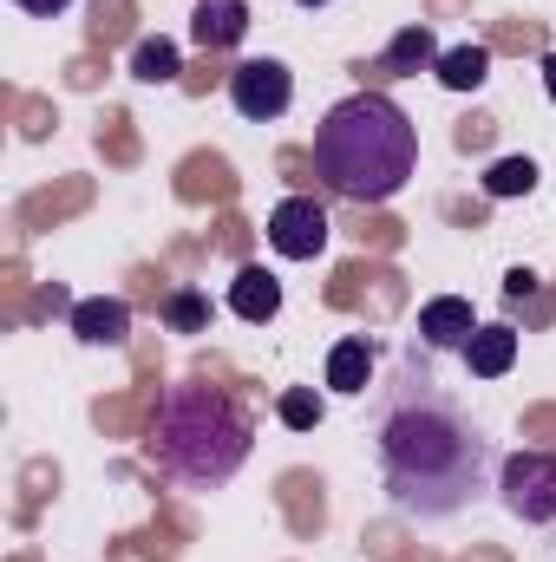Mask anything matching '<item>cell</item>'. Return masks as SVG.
<instances>
[{
    "label": "cell",
    "mask_w": 556,
    "mask_h": 562,
    "mask_svg": "<svg viewBox=\"0 0 556 562\" xmlns=\"http://www.w3.org/2000/svg\"><path fill=\"white\" fill-rule=\"evenodd\" d=\"M374 464L400 517L413 524H452L485 491H498V445L478 413L419 360V347L387 373L374 393Z\"/></svg>",
    "instance_id": "cell-1"
},
{
    "label": "cell",
    "mask_w": 556,
    "mask_h": 562,
    "mask_svg": "<svg viewBox=\"0 0 556 562\" xmlns=\"http://www.w3.org/2000/svg\"><path fill=\"white\" fill-rule=\"evenodd\" d=\"M256 451V419L230 386L210 380H177L164 386L151 431H144V464L170 477L177 491H223Z\"/></svg>",
    "instance_id": "cell-2"
},
{
    "label": "cell",
    "mask_w": 556,
    "mask_h": 562,
    "mask_svg": "<svg viewBox=\"0 0 556 562\" xmlns=\"http://www.w3.org/2000/svg\"><path fill=\"white\" fill-rule=\"evenodd\" d=\"M419 170V125L387 92H354L314 125V177L347 203H393Z\"/></svg>",
    "instance_id": "cell-3"
},
{
    "label": "cell",
    "mask_w": 556,
    "mask_h": 562,
    "mask_svg": "<svg viewBox=\"0 0 556 562\" xmlns=\"http://www.w3.org/2000/svg\"><path fill=\"white\" fill-rule=\"evenodd\" d=\"M498 497L518 524H556V458L551 451H511L498 464Z\"/></svg>",
    "instance_id": "cell-4"
},
{
    "label": "cell",
    "mask_w": 556,
    "mask_h": 562,
    "mask_svg": "<svg viewBox=\"0 0 556 562\" xmlns=\"http://www.w3.org/2000/svg\"><path fill=\"white\" fill-rule=\"evenodd\" d=\"M230 105H236V119H249V125H276L281 112L294 105V72H288L281 59H243V66L230 72Z\"/></svg>",
    "instance_id": "cell-5"
},
{
    "label": "cell",
    "mask_w": 556,
    "mask_h": 562,
    "mask_svg": "<svg viewBox=\"0 0 556 562\" xmlns=\"http://www.w3.org/2000/svg\"><path fill=\"white\" fill-rule=\"evenodd\" d=\"M327 210L314 203V196H281L276 210H269V249H276L281 262H314L321 249H327Z\"/></svg>",
    "instance_id": "cell-6"
},
{
    "label": "cell",
    "mask_w": 556,
    "mask_h": 562,
    "mask_svg": "<svg viewBox=\"0 0 556 562\" xmlns=\"http://www.w3.org/2000/svg\"><path fill=\"white\" fill-rule=\"evenodd\" d=\"M478 334V314L465 294H432L419 307V347L425 353H465V340Z\"/></svg>",
    "instance_id": "cell-7"
},
{
    "label": "cell",
    "mask_w": 556,
    "mask_h": 562,
    "mask_svg": "<svg viewBox=\"0 0 556 562\" xmlns=\"http://www.w3.org/2000/svg\"><path fill=\"white\" fill-rule=\"evenodd\" d=\"M190 40L203 53H230L249 40V0H197L190 7Z\"/></svg>",
    "instance_id": "cell-8"
},
{
    "label": "cell",
    "mask_w": 556,
    "mask_h": 562,
    "mask_svg": "<svg viewBox=\"0 0 556 562\" xmlns=\"http://www.w3.org/2000/svg\"><path fill=\"white\" fill-rule=\"evenodd\" d=\"M73 334H79L86 347H125V334H132V307H125L119 294H86V301L73 307Z\"/></svg>",
    "instance_id": "cell-9"
},
{
    "label": "cell",
    "mask_w": 556,
    "mask_h": 562,
    "mask_svg": "<svg viewBox=\"0 0 556 562\" xmlns=\"http://www.w3.org/2000/svg\"><path fill=\"white\" fill-rule=\"evenodd\" d=\"M230 314H236V321H249V327L276 321V314H281V281L269 276L263 262L236 269V281H230Z\"/></svg>",
    "instance_id": "cell-10"
},
{
    "label": "cell",
    "mask_w": 556,
    "mask_h": 562,
    "mask_svg": "<svg viewBox=\"0 0 556 562\" xmlns=\"http://www.w3.org/2000/svg\"><path fill=\"white\" fill-rule=\"evenodd\" d=\"M465 367H471V380H504L518 367V327H504V321L478 327L465 340Z\"/></svg>",
    "instance_id": "cell-11"
},
{
    "label": "cell",
    "mask_w": 556,
    "mask_h": 562,
    "mask_svg": "<svg viewBox=\"0 0 556 562\" xmlns=\"http://www.w3.org/2000/svg\"><path fill=\"white\" fill-rule=\"evenodd\" d=\"M432 66H438V40H432V26H400L393 46L380 53V72H387V79H413V72H432Z\"/></svg>",
    "instance_id": "cell-12"
},
{
    "label": "cell",
    "mask_w": 556,
    "mask_h": 562,
    "mask_svg": "<svg viewBox=\"0 0 556 562\" xmlns=\"http://www.w3.org/2000/svg\"><path fill=\"white\" fill-rule=\"evenodd\" d=\"M438 86L445 92H478L485 79H491V46H478V40H465V46H452V53H438Z\"/></svg>",
    "instance_id": "cell-13"
},
{
    "label": "cell",
    "mask_w": 556,
    "mask_h": 562,
    "mask_svg": "<svg viewBox=\"0 0 556 562\" xmlns=\"http://www.w3.org/2000/svg\"><path fill=\"white\" fill-rule=\"evenodd\" d=\"M327 386L347 393V400H360V393L374 386V347H367V340H334V353H327Z\"/></svg>",
    "instance_id": "cell-14"
},
{
    "label": "cell",
    "mask_w": 556,
    "mask_h": 562,
    "mask_svg": "<svg viewBox=\"0 0 556 562\" xmlns=\"http://www.w3.org/2000/svg\"><path fill=\"white\" fill-rule=\"evenodd\" d=\"M184 72V53H177V40H164V33H144L138 46H132V79L138 86H170Z\"/></svg>",
    "instance_id": "cell-15"
},
{
    "label": "cell",
    "mask_w": 556,
    "mask_h": 562,
    "mask_svg": "<svg viewBox=\"0 0 556 562\" xmlns=\"http://www.w3.org/2000/svg\"><path fill=\"white\" fill-rule=\"evenodd\" d=\"M531 190H537V164H531V157H498V164L485 170V196H498V203L531 196Z\"/></svg>",
    "instance_id": "cell-16"
},
{
    "label": "cell",
    "mask_w": 556,
    "mask_h": 562,
    "mask_svg": "<svg viewBox=\"0 0 556 562\" xmlns=\"http://www.w3.org/2000/svg\"><path fill=\"white\" fill-rule=\"evenodd\" d=\"M164 321H170L177 334H203V327H210V294H197V288H177V294L164 301Z\"/></svg>",
    "instance_id": "cell-17"
},
{
    "label": "cell",
    "mask_w": 556,
    "mask_h": 562,
    "mask_svg": "<svg viewBox=\"0 0 556 562\" xmlns=\"http://www.w3.org/2000/svg\"><path fill=\"white\" fill-rule=\"evenodd\" d=\"M276 413H281V425H288V431H314V425L327 419L321 393H308V386H288V393L276 400Z\"/></svg>",
    "instance_id": "cell-18"
},
{
    "label": "cell",
    "mask_w": 556,
    "mask_h": 562,
    "mask_svg": "<svg viewBox=\"0 0 556 562\" xmlns=\"http://www.w3.org/2000/svg\"><path fill=\"white\" fill-rule=\"evenodd\" d=\"M531 288H537V276H531V269H511V276H504V294H511V301H524Z\"/></svg>",
    "instance_id": "cell-19"
},
{
    "label": "cell",
    "mask_w": 556,
    "mask_h": 562,
    "mask_svg": "<svg viewBox=\"0 0 556 562\" xmlns=\"http://www.w3.org/2000/svg\"><path fill=\"white\" fill-rule=\"evenodd\" d=\"M13 7H20V13H40V20H53V13H66L73 0H13Z\"/></svg>",
    "instance_id": "cell-20"
},
{
    "label": "cell",
    "mask_w": 556,
    "mask_h": 562,
    "mask_svg": "<svg viewBox=\"0 0 556 562\" xmlns=\"http://www.w3.org/2000/svg\"><path fill=\"white\" fill-rule=\"evenodd\" d=\"M544 92H551V105H556V53H544Z\"/></svg>",
    "instance_id": "cell-21"
},
{
    "label": "cell",
    "mask_w": 556,
    "mask_h": 562,
    "mask_svg": "<svg viewBox=\"0 0 556 562\" xmlns=\"http://www.w3.org/2000/svg\"><path fill=\"white\" fill-rule=\"evenodd\" d=\"M294 7H327V0H294Z\"/></svg>",
    "instance_id": "cell-22"
}]
</instances>
